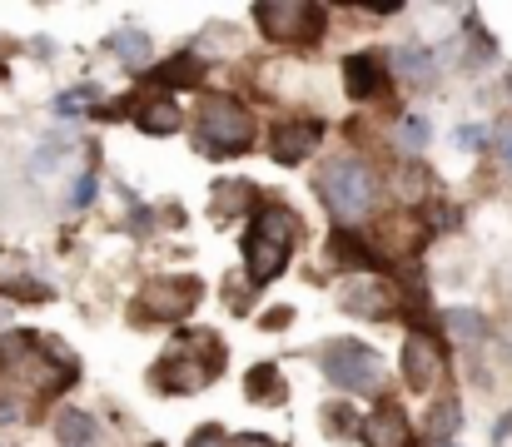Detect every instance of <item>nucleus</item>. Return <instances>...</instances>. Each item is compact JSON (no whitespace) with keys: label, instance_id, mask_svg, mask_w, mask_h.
Instances as JSON below:
<instances>
[{"label":"nucleus","instance_id":"obj_1","mask_svg":"<svg viewBox=\"0 0 512 447\" xmlns=\"http://www.w3.org/2000/svg\"><path fill=\"white\" fill-rule=\"evenodd\" d=\"M319 194H324V204H329V214H334L339 224H358V219L373 214L378 184H373V169H368L363 159L343 154V159H329V164H324Z\"/></svg>","mask_w":512,"mask_h":447},{"label":"nucleus","instance_id":"obj_2","mask_svg":"<svg viewBox=\"0 0 512 447\" xmlns=\"http://www.w3.org/2000/svg\"><path fill=\"white\" fill-rule=\"evenodd\" d=\"M219 368H224L219 338L214 333H184L170 348V358L155 368V383H165V393H194L199 383L219 378Z\"/></svg>","mask_w":512,"mask_h":447},{"label":"nucleus","instance_id":"obj_3","mask_svg":"<svg viewBox=\"0 0 512 447\" xmlns=\"http://www.w3.org/2000/svg\"><path fill=\"white\" fill-rule=\"evenodd\" d=\"M254 135V115L234 100V95H204L199 100V149L209 159H229L249 145Z\"/></svg>","mask_w":512,"mask_h":447},{"label":"nucleus","instance_id":"obj_4","mask_svg":"<svg viewBox=\"0 0 512 447\" xmlns=\"http://www.w3.org/2000/svg\"><path fill=\"white\" fill-rule=\"evenodd\" d=\"M254 20L269 40H289V45H309L324 35V5L314 0H274V5H254Z\"/></svg>","mask_w":512,"mask_h":447},{"label":"nucleus","instance_id":"obj_5","mask_svg":"<svg viewBox=\"0 0 512 447\" xmlns=\"http://www.w3.org/2000/svg\"><path fill=\"white\" fill-rule=\"evenodd\" d=\"M319 363H324L329 383H339V388H348V393L378 388V378H383L378 353H373L368 343H353V338H334V343H324V348H319Z\"/></svg>","mask_w":512,"mask_h":447},{"label":"nucleus","instance_id":"obj_6","mask_svg":"<svg viewBox=\"0 0 512 447\" xmlns=\"http://www.w3.org/2000/svg\"><path fill=\"white\" fill-rule=\"evenodd\" d=\"M403 383L413 393H433L443 383V353H438V343L428 333H408V343H403Z\"/></svg>","mask_w":512,"mask_h":447},{"label":"nucleus","instance_id":"obj_7","mask_svg":"<svg viewBox=\"0 0 512 447\" xmlns=\"http://www.w3.org/2000/svg\"><path fill=\"white\" fill-rule=\"evenodd\" d=\"M194 298H199V284L194 279H155L145 294H140V308L145 313H155V318H184L189 308H194Z\"/></svg>","mask_w":512,"mask_h":447},{"label":"nucleus","instance_id":"obj_8","mask_svg":"<svg viewBox=\"0 0 512 447\" xmlns=\"http://www.w3.org/2000/svg\"><path fill=\"white\" fill-rule=\"evenodd\" d=\"M363 443L368 447H413L403 408H398V403H378V408L363 418Z\"/></svg>","mask_w":512,"mask_h":447},{"label":"nucleus","instance_id":"obj_9","mask_svg":"<svg viewBox=\"0 0 512 447\" xmlns=\"http://www.w3.org/2000/svg\"><path fill=\"white\" fill-rule=\"evenodd\" d=\"M319 140H324V125L319 120H289L274 135V159L279 164H299V159H309L319 149Z\"/></svg>","mask_w":512,"mask_h":447},{"label":"nucleus","instance_id":"obj_10","mask_svg":"<svg viewBox=\"0 0 512 447\" xmlns=\"http://www.w3.org/2000/svg\"><path fill=\"white\" fill-rule=\"evenodd\" d=\"M343 308L358 313V318H388V313H393V289L378 284L373 274H358V279L343 289Z\"/></svg>","mask_w":512,"mask_h":447},{"label":"nucleus","instance_id":"obj_11","mask_svg":"<svg viewBox=\"0 0 512 447\" xmlns=\"http://www.w3.org/2000/svg\"><path fill=\"white\" fill-rule=\"evenodd\" d=\"M244 264H249V279H254V284H269L274 274H284L289 244H274V239H264V234L249 229V239H244Z\"/></svg>","mask_w":512,"mask_h":447},{"label":"nucleus","instance_id":"obj_12","mask_svg":"<svg viewBox=\"0 0 512 447\" xmlns=\"http://www.w3.org/2000/svg\"><path fill=\"white\" fill-rule=\"evenodd\" d=\"M343 90H348L353 100H378V95H383V70H378V60H373V55H348V60H343Z\"/></svg>","mask_w":512,"mask_h":447},{"label":"nucleus","instance_id":"obj_13","mask_svg":"<svg viewBox=\"0 0 512 447\" xmlns=\"http://www.w3.org/2000/svg\"><path fill=\"white\" fill-rule=\"evenodd\" d=\"M135 125L145 130V135H179V105H174L170 95H150V100H140L135 105Z\"/></svg>","mask_w":512,"mask_h":447},{"label":"nucleus","instance_id":"obj_14","mask_svg":"<svg viewBox=\"0 0 512 447\" xmlns=\"http://www.w3.org/2000/svg\"><path fill=\"white\" fill-rule=\"evenodd\" d=\"M254 234H264V239H274V244H289V249H294V239H299V219H294L284 204H264V209L254 214Z\"/></svg>","mask_w":512,"mask_h":447},{"label":"nucleus","instance_id":"obj_15","mask_svg":"<svg viewBox=\"0 0 512 447\" xmlns=\"http://www.w3.org/2000/svg\"><path fill=\"white\" fill-rule=\"evenodd\" d=\"M393 70H398V80H408V85H433V75H438V65H433V55H428L423 45H403V50L393 55Z\"/></svg>","mask_w":512,"mask_h":447},{"label":"nucleus","instance_id":"obj_16","mask_svg":"<svg viewBox=\"0 0 512 447\" xmlns=\"http://www.w3.org/2000/svg\"><path fill=\"white\" fill-rule=\"evenodd\" d=\"M244 388H249L254 403H279V398H284V378H279L274 363H259V368L244 378Z\"/></svg>","mask_w":512,"mask_h":447},{"label":"nucleus","instance_id":"obj_17","mask_svg":"<svg viewBox=\"0 0 512 447\" xmlns=\"http://www.w3.org/2000/svg\"><path fill=\"white\" fill-rule=\"evenodd\" d=\"M55 438L60 447H90L95 443V418H85V413H60V423H55Z\"/></svg>","mask_w":512,"mask_h":447},{"label":"nucleus","instance_id":"obj_18","mask_svg":"<svg viewBox=\"0 0 512 447\" xmlns=\"http://www.w3.org/2000/svg\"><path fill=\"white\" fill-rule=\"evenodd\" d=\"M204 75V65L194 60V55H174V60H165L160 70H155V80L160 85H170V90H179V85H194Z\"/></svg>","mask_w":512,"mask_h":447},{"label":"nucleus","instance_id":"obj_19","mask_svg":"<svg viewBox=\"0 0 512 447\" xmlns=\"http://www.w3.org/2000/svg\"><path fill=\"white\" fill-rule=\"evenodd\" d=\"M448 333H453L458 343H483L488 323H483L478 308H453V313H448Z\"/></svg>","mask_w":512,"mask_h":447},{"label":"nucleus","instance_id":"obj_20","mask_svg":"<svg viewBox=\"0 0 512 447\" xmlns=\"http://www.w3.org/2000/svg\"><path fill=\"white\" fill-rule=\"evenodd\" d=\"M110 50H115L125 65H145V60H150V35H140V30H120V35L110 40Z\"/></svg>","mask_w":512,"mask_h":447},{"label":"nucleus","instance_id":"obj_21","mask_svg":"<svg viewBox=\"0 0 512 447\" xmlns=\"http://www.w3.org/2000/svg\"><path fill=\"white\" fill-rule=\"evenodd\" d=\"M458 423H463V408H458L453 398H448V403H438V408H433V423H428V428H433V447H438V443H453Z\"/></svg>","mask_w":512,"mask_h":447},{"label":"nucleus","instance_id":"obj_22","mask_svg":"<svg viewBox=\"0 0 512 447\" xmlns=\"http://www.w3.org/2000/svg\"><path fill=\"white\" fill-rule=\"evenodd\" d=\"M214 194H219V204H214V209H219V214H229V209L249 204V194H254V189H249V184H219Z\"/></svg>","mask_w":512,"mask_h":447},{"label":"nucleus","instance_id":"obj_23","mask_svg":"<svg viewBox=\"0 0 512 447\" xmlns=\"http://www.w3.org/2000/svg\"><path fill=\"white\" fill-rule=\"evenodd\" d=\"M398 140L408 149H423L428 145V120H418V115H408L403 125H398Z\"/></svg>","mask_w":512,"mask_h":447},{"label":"nucleus","instance_id":"obj_24","mask_svg":"<svg viewBox=\"0 0 512 447\" xmlns=\"http://www.w3.org/2000/svg\"><path fill=\"white\" fill-rule=\"evenodd\" d=\"M60 149H65V140H50V145L35 149V159H30V174H50V169L60 164Z\"/></svg>","mask_w":512,"mask_h":447},{"label":"nucleus","instance_id":"obj_25","mask_svg":"<svg viewBox=\"0 0 512 447\" xmlns=\"http://www.w3.org/2000/svg\"><path fill=\"white\" fill-rule=\"evenodd\" d=\"M95 100V85H85V90H65L60 100H55V115H75L80 105H90Z\"/></svg>","mask_w":512,"mask_h":447},{"label":"nucleus","instance_id":"obj_26","mask_svg":"<svg viewBox=\"0 0 512 447\" xmlns=\"http://www.w3.org/2000/svg\"><path fill=\"white\" fill-rule=\"evenodd\" d=\"M90 199H95V174H80L75 189H70V204L80 209V204H90Z\"/></svg>","mask_w":512,"mask_h":447},{"label":"nucleus","instance_id":"obj_27","mask_svg":"<svg viewBox=\"0 0 512 447\" xmlns=\"http://www.w3.org/2000/svg\"><path fill=\"white\" fill-rule=\"evenodd\" d=\"M458 145L463 149H483L488 145V130H483V125H463V130H458Z\"/></svg>","mask_w":512,"mask_h":447},{"label":"nucleus","instance_id":"obj_28","mask_svg":"<svg viewBox=\"0 0 512 447\" xmlns=\"http://www.w3.org/2000/svg\"><path fill=\"white\" fill-rule=\"evenodd\" d=\"M189 447H224V433H219V428H204V433H199Z\"/></svg>","mask_w":512,"mask_h":447},{"label":"nucleus","instance_id":"obj_29","mask_svg":"<svg viewBox=\"0 0 512 447\" xmlns=\"http://www.w3.org/2000/svg\"><path fill=\"white\" fill-rule=\"evenodd\" d=\"M498 149H503V164L512 169V130H503V135H498Z\"/></svg>","mask_w":512,"mask_h":447},{"label":"nucleus","instance_id":"obj_30","mask_svg":"<svg viewBox=\"0 0 512 447\" xmlns=\"http://www.w3.org/2000/svg\"><path fill=\"white\" fill-rule=\"evenodd\" d=\"M493 438H498V443H508V438H512V413L498 423V433H493Z\"/></svg>","mask_w":512,"mask_h":447},{"label":"nucleus","instance_id":"obj_31","mask_svg":"<svg viewBox=\"0 0 512 447\" xmlns=\"http://www.w3.org/2000/svg\"><path fill=\"white\" fill-rule=\"evenodd\" d=\"M239 447H274V443H269V438H244Z\"/></svg>","mask_w":512,"mask_h":447},{"label":"nucleus","instance_id":"obj_32","mask_svg":"<svg viewBox=\"0 0 512 447\" xmlns=\"http://www.w3.org/2000/svg\"><path fill=\"white\" fill-rule=\"evenodd\" d=\"M438 447H458V443H438Z\"/></svg>","mask_w":512,"mask_h":447}]
</instances>
